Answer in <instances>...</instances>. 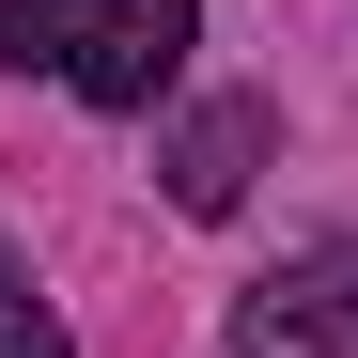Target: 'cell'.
<instances>
[{
  "mask_svg": "<svg viewBox=\"0 0 358 358\" xmlns=\"http://www.w3.org/2000/svg\"><path fill=\"white\" fill-rule=\"evenodd\" d=\"M0 47H16V78L47 63L78 109H156L203 47V0H0Z\"/></svg>",
  "mask_w": 358,
  "mask_h": 358,
  "instance_id": "6da1fadb",
  "label": "cell"
},
{
  "mask_svg": "<svg viewBox=\"0 0 358 358\" xmlns=\"http://www.w3.org/2000/svg\"><path fill=\"white\" fill-rule=\"evenodd\" d=\"M234 358H358V234H327L234 296Z\"/></svg>",
  "mask_w": 358,
  "mask_h": 358,
  "instance_id": "7a4b0ae2",
  "label": "cell"
},
{
  "mask_svg": "<svg viewBox=\"0 0 358 358\" xmlns=\"http://www.w3.org/2000/svg\"><path fill=\"white\" fill-rule=\"evenodd\" d=\"M250 156H265V109L250 94L187 109V125H171V203H187V218H234V203H250Z\"/></svg>",
  "mask_w": 358,
  "mask_h": 358,
  "instance_id": "3957f363",
  "label": "cell"
},
{
  "mask_svg": "<svg viewBox=\"0 0 358 358\" xmlns=\"http://www.w3.org/2000/svg\"><path fill=\"white\" fill-rule=\"evenodd\" d=\"M0 358H78V343H63V312L31 296V265H16V250H0Z\"/></svg>",
  "mask_w": 358,
  "mask_h": 358,
  "instance_id": "277c9868",
  "label": "cell"
}]
</instances>
